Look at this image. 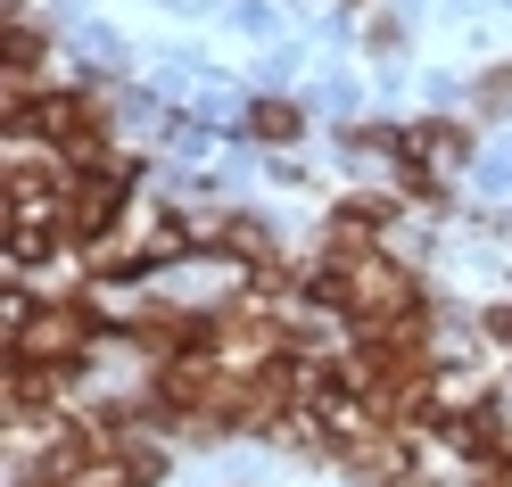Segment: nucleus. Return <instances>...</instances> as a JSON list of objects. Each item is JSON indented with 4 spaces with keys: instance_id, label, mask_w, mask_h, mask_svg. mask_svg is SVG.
Here are the masks:
<instances>
[{
    "instance_id": "obj_1",
    "label": "nucleus",
    "mask_w": 512,
    "mask_h": 487,
    "mask_svg": "<svg viewBox=\"0 0 512 487\" xmlns=\"http://www.w3.org/2000/svg\"><path fill=\"white\" fill-rule=\"evenodd\" d=\"M91 339H100L91 298H50V306H34V314L9 322V347L34 355V364H50V372H75L83 355H91Z\"/></svg>"
},
{
    "instance_id": "obj_2",
    "label": "nucleus",
    "mask_w": 512,
    "mask_h": 487,
    "mask_svg": "<svg viewBox=\"0 0 512 487\" xmlns=\"http://www.w3.org/2000/svg\"><path fill=\"white\" fill-rule=\"evenodd\" d=\"M339 265H347V322H413L422 314V281L397 256L364 248V256H339Z\"/></svg>"
},
{
    "instance_id": "obj_3",
    "label": "nucleus",
    "mask_w": 512,
    "mask_h": 487,
    "mask_svg": "<svg viewBox=\"0 0 512 487\" xmlns=\"http://www.w3.org/2000/svg\"><path fill=\"white\" fill-rule=\"evenodd\" d=\"M397 223V199H380V190H356V199L331 207V256H364L372 232H389Z\"/></svg>"
},
{
    "instance_id": "obj_4",
    "label": "nucleus",
    "mask_w": 512,
    "mask_h": 487,
    "mask_svg": "<svg viewBox=\"0 0 512 487\" xmlns=\"http://www.w3.org/2000/svg\"><path fill=\"white\" fill-rule=\"evenodd\" d=\"M405 157H422V166H463V157H471V124H455V116L413 124V133H405Z\"/></svg>"
},
{
    "instance_id": "obj_5",
    "label": "nucleus",
    "mask_w": 512,
    "mask_h": 487,
    "mask_svg": "<svg viewBox=\"0 0 512 487\" xmlns=\"http://www.w3.org/2000/svg\"><path fill=\"white\" fill-rule=\"evenodd\" d=\"M240 133H248V141H265V149H281V141H298V133H306V116H298V100H248Z\"/></svg>"
},
{
    "instance_id": "obj_6",
    "label": "nucleus",
    "mask_w": 512,
    "mask_h": 487,
    "mask_svg": "<svg viewBox=\"0 0 512 487\" xmlns=\"http://www.w3.org/2000/svg\"><path fill=\"white\" fill-rule=\"evenodd\" d=\"M42 25H25V9H9V34H0V58H9V75H34L42 67Z\"/></svg>"
},
{
    "instance_id": "obj_7",
    "label": "nucleus",
    "mask_w": 512,
    "mask_h": 487,
    "mask_svg": "<svg viewBox=\"0 0 512 487\" xmlns=\"http://www.w3.org/2000/svg\"><path fill=\"white\" fill-rule=\"evenodd\" d=\"M215 240L232 248V256H248V273H265V265H281V256H273V240H265V223H248V215H232V223H223Z\"/></svg>"
},
{
    "instance_id": "obj_8",
    "label": "nucleus",
    "mask_w": 512,
    "mask_h": 487,
    "mask_svg": "<svg viewBox=\"0 0 512 487\" xmlns=\"http://www.w3.org/2000/svg\"><path fill=\"white\" fill-rule=\"evenodd\" d=\"M471 487H512V454H504V463H479V479Z\"/></svg>"
}]
</instances>
